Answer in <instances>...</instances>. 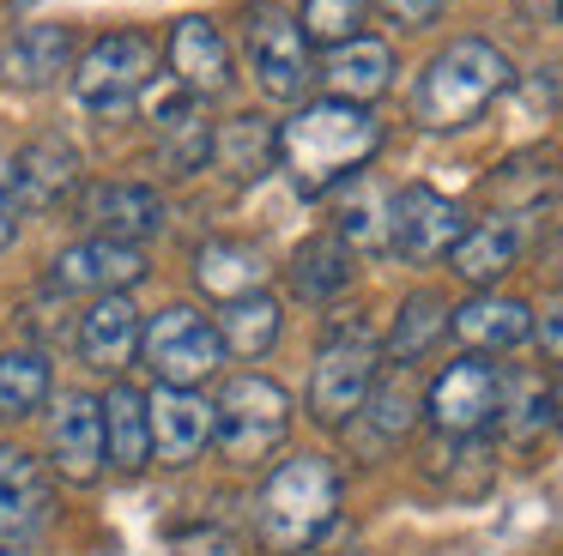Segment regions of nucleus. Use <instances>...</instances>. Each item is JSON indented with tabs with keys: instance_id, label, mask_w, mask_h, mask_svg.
Segmentation results:
<instances>
[{
	"instance_id": "f257e3e1",
	"label": "nucleus",
	"mask_w": 563,
	"mask_h": 556,
	"mask_svg": "<svg viewBox=\"0 0 563 556\" xmlns=\"http://www.w3.org/2000/svg\"><path fill=\"white\" fill-rule=\"evenodd\" d=\"M382 145V121L364 103H340L321 97L303 103L279 133H273V157L285 164V176L303 193H328L333 181H345L352 169H364Z\"/></svg>"
},
{
	"instance_id": "f03ea898",
	"label": "nucleus",
	"mask_w": 563,
	"mask_h": 556,
	"mask_svg": "<svg viewBox=\"0 0 563 556\" xmlns=\"http://www.w3.org/2000/svg\"><path fill=\"white\" fill-rule=\"evenodd\" d=\"M333 514H340V471L321 454H297L261 490V544L273 556H297L333 526Z\"/></svg>"
},
{
	"instance_id": "7ed1b4c3",
	"label": "nucleus",
	"mask_w": 563,
	"mask_h": 556,
	"mask_svg": "<svg viewBox=\"0 0 563 556\" xmlns=\"http://www.w3.org/2000/svg\"><path fill=\"white\" fill-rule=\"evenodd\" d=\"M503 85H509V60H503V48L478 43V36H461V43H449L424 73H418L412 115H418V127H437V133L466 127V121H473Z\"/></svg>"
},
{
	"instance_id": "20e7f679",
	"label": "nucleus",
	"mask_w": 563,
	"mask_h": 556,
	"mask_svg": "<svg viewBox=\"0 0 563 556\" xmlns=\"http://www.w3.org/2000/svg\"><path fill=\"white\" fill-rule=\"evenodd\" d=\"M291 430V399L267 375H236L212 405V442L231 466H261Z\"/></svg>"
},
{
	"instance_id": "39448f33",
	"label": "nucleus",
	"mask_w": 563,
	"mask_h": 556,
	"mask_svg": "<svg viewBox=\"0 0 563 556\" xmlns=\"http://www.w3.org/2000/svg\"><path fill=\"white\" fill-rule=\"evenodd\" d=\"M152 85V43L140 31H110L79 55L74 91L91 115H122L128 103H140Z\"/></svg>"
},
{
	"instance_id": "423d86ee",
	"label": "nucleus",
	"mask_w": 563,
	"mask_h": 556,
	"mask_svg": "<svg viewBox=\"0 0 563 556\" xmlns=\"http://www.w3.org/2000/svg\"><path fill=\"white\" fill-rule=\"evenodd\" d=\"M243 48L267 97H303L309 85V43L279 0H249L243 7Z\"/></svg>"
},
{
	"instance_id": "0eeeda50",
	"label": "nucleus",
	"mask_w": 563,
	"mask_h": 556,
	"mask_svg": "<svg viewBox=\"0 0 563 556\" xmlns=\"http://www.w3.org/2000/svg\"><path fill=\"white\" fill-rule=\"evenodd\" d=\"M224 363V338L200 309H164L146 326V369L164 387H200L207 375H219Z\"/></svg>"
},
{
	"instance_id": "6e6552de",
	"label": "nucleus",
	"mask_w": 563,
	"mask_h": 556,
	"mask_svg": "<svg viewBox=\"0 0 563 556\" xmlns=\"http://www.w3.org/2000/svg\"><path fill=\"white\" fill-rule=\"evenodd\" d=\"M369 387H376V345L369 333H340L321 345L316 375H309V411L321 423H345L352 411H364Z\"/></svg>"
},
{
	"instance_id": "1a4fd4ad",
	"label": "nucleus",
	"mask_w": 563,
	"mask_h": 556,
	"mask_svg": "<svg viewBox=\"0 0 563 556\" xmlns=\"http://www.w3.org/2000/svg\"><path fill=\"white\" fill-rule=\"evenodd\" d=\"M497 405H503V369L485 357L449 363V369L430 381V399H424L430 423H437L442 435H478L497 418Z\"/></svg>"
},
{
	"instance_id": "9d476101",
	"label": "nucleus",
	"mask_w": 563,
	"mask_h": 556,
	"mask_svg": "<svg viewBox=\"0 0 563 556\" xmlns=\"http://www.w3.org/2000/svg\"><path fill=\"white\" fill-rule=\"evenodd\" d=\"M461 230H466L461 205H454L449 193L424 188V181L400 188L388 205V242L406 260H437V254H449L454 242H461Z\"/></svg>"
},
{
	"instance_id": "9b49d317",
	"label": "nucleus",
	"mask_w": 563,
	"mask_h": 556,
	"mask_svg": "<svg viewBox=\"0 0 563 556\" xmlns=\"http://www.w3.org/2000/svg\"><path fill=\"white\" fill-rule=\"evenodd\" d=\"M79 212H86L91 236L128 242V248H140L146 236L164 230V200L146 188V181H98V188L79 200Z\"/></svg>"
},
{
	"instance_id": "f8f14e48",
	"label": "nucleus",
	"mask_w": 563,
	"mask_h": 556,
	"mask_svg": "<svg viewBox=\"0 0 563 556\" xmlns=\"http://www.w3.org/2000/svg\"><path fill=\"white\" fill-rule=\"evenodd\" d=\"M146 278V254L128 248V242H110V236H86L74 248H62L55 260V285L62 290H91V297H115L122 285Z\"/></svg>"
},
{
	"instance_id": "ddd939ff",
	"label": "nucleus",
	"mask_w": 563,
	"mask_h": 556,
	"mask_svg": "<svg viewBox=\"0 0 563 556\" xmlns=\"http://www.w3.org/2000/svg\"><path fill=\"white\" fill-rule=\"evenodd\" d=\"M49 447H55L62 478H74V483L98 478V466H103V399L67 393L49 418Z\"/></svg>"
},
{
	"instance_id": "4468645a",
	"label": "nucleus",
	"mask_w": 563,
	"mask_h": 556,
	"mask_svg": "<svg viewBox=\"0 0 563 556\" xmlns=\"http://www.w3.org/2000/svg\"><path fill=\"white\" fill-rule=\"evenodd\" d=\"M74 67V31L67 24H25L0 43V79L19 91H43Z\"/></svg>"
},
{
	"instance_id": "2eb2a0df",
	"label": "nucleus",
	"mask_w": 563,
	"mask_h": 556,
	"mask_svg": "<svg viewBox=\"0 0 563 556\" xmlns=\"http://www.w3.org/2000/svg\"><path fill=\"white\" fill-rule=\"evenodd\" d=\"M170 73L188 97H219L231 85V48L212 19H176L170 24Z\"/></svg>"
},
{
	"instance_id": "dca6fc26",
	"label": "nucleus",
	"mask_w": 563,
	"mask_h": 556,
	"mask_svg": "<svg viewBox=\"0 0 563 556\" xmlns=\"http://www.w3.org/2000/svg\"><path fill=\"white\" fill-rule=\"evenodd\" d=\"M146 405H152V447H158L170 466L200 459V447L212 442V405L207 399H200L195 387H158Z\"/></svg>"
},
{
	"instance_id": "f3484780",
	"label": "nucleus",
	"mask_w": 563,
	"mask_h": 556,
	"mask_svg": "<svg viewBox=\"0 0 563 556\" xmlns=\"http://www.w3.org/2000/svg\"><path fill=\"white\" fill-rule=\"evenodd\" d=\"M152 127H158V164L170 169V176H195V169L212 164V127L200 121V109L188 91L158 97V103H152Z\"/></svg>"
},
{
	"instance_id": "a211bd4d",
	"label": "nucleus",
	"mask_w": 563,
	"mask_h": 556,
	"mask_svg": "<svg viewBox=\"0 0 563 556\" xmlns=\"http://www.w3.org/2000/svg\"><path fill=\"white\" fill-rule=\"evenodd\" d=\"M140 345V309L115 290V297H91L86 321H79V357L91 363V369L115 375L128 357H134Z\"/></svg>"
},
{
	"instance_id": "6ab92c4d",
	"label": "nucleus",
	"mask_w": 563,
	"mask_h": 556,
	"mask_svg": "<svg viewBox=\"0 0 563 556\" xmlns=\"http://www.w3.org/2000/svg\"><path fill=\"white\" fill-rule=\"evenodd\" d=\"M13 181H19V200L25 205H62L67 193L79 188V152L62 140V133H43V140H31L25 145V157H19V169H13Z\"/></svg>"
},
{
	"instance_id": "aec40b11",
	"label": "nucleus",
	"mask_w": 563,
	"mask_h": 556,
	"mask_svg": "<svg viewBox=\"0 0 563 556\" xmlns=\"http://www.w3.org/2000/svg\"><path fill=\"white\" fill-rule=\"evenodd\" d=\"M321 79H328V91L340 97V103H369V97H382L394 79V48L376 43V36H352V43L328 48Z\"/></svg>"
},
{
	"instance_id": "412c9836",
	"label": "nucleus",
	"mask_w": 563,
	"mask_h": 556,
	"mask_svg": "<svg viewBox=\"0 0 563 556\" xmlns=\"http://www.w3.org/2000/svg\"><path fill=\"white\" fill-rule=\"evenodd\" d=\"M454 273L466 278V285H497L503 273L515 266V254H521V224L515 218H485V224L461 230V242H454Z\"/></svg>"
},
{
	"instance_id": "4be33fe9",
	"label": "nucleus",
	"mask_w": 563,
	"mask_h": 556,
	"mask_svg": "<svg viewBox=\"0 0 563 556\" xmlns=\"http://www.w3.org/2000/svg\"><path fill=\"white\" fill-rule=\"evenodd\" d=\"M449 326L473 351H509L533 333V309L515 297H473L466 309H449Z\"/></svg>"
},
{
	"instance_id": "5701e85b",
	"label": "nucleus",
	"mask_w": 563,
	"mask_h": 556,
	"mask_svg": "<svg viewBox=\"0 0 563 556\" xmlns=\"http://www.w3.org/2000/svg\"><path fill=\"white\" fill-rule=\"evenodd\" d=\"M103 454L115 459L122 471H140L152 454V405L140 399V387L115 381L103 393Z\"/></svg>"
},
{
	"instance_id": "b1692460",
	"label": "nucleus",
	"mask_w": 563,
	"mask_h": 556,
	"mask_svg": "<svg viewBox=\"0 0 563 556\" xmlns=\"http://www.w3.org/2000/svg\"><path fill=\"white\" fill-rule=\"evenodd\" d=\"M558 188H563L558 157H551V152H527V157H509V164H503L497 176L485 181V200L503 205V218H515V212H533V205H545Z\"/></svg>"
},
{
	"instance_id": "393cba45",
	"label": "nucleus",
	"mask_w": 563,
	"mask_h": 556,
	"mask_svg": "<svg viewBox=\"0 0 563 556\" xmlns=\"http://www.w3.org/2000/svg\"><path fill=\"white\" fill-rule=\"evenodd\" d=\"M195 278H200V290L236 302V297H255L261 290L267 260H261V248H249V242H207L200 260H195Z\"/></svg>"
},
{
	"instance_id": "a878e982",
	"label": "nucleus",
	"mask_w": 563,
	"mask_h": 556,
	"mask_svg": "<svg viewBox=\"0 0 563 556\" xmlns=\"http://www.w3.org/2000/svg\"><path fill=\"white\" fill-rule=\"evenodd\" d=\"M352 285V242L340 236H309L303 248L291 254V290L309 302H328Z\"/></svg>"
},
{
	"instance_id": "bb28decb",
	"label": "nucleus",
	"mask_w": 563,
	"mask_h": 556,
	"mask_svg": "<svg viewBox=\"0 0 563 556\" xmlns=\"http://www.w3.org/2000/svg\"><path fill=\"white\" fill-rule=\"evenodd\" d=\"M442 333H449V309H442V297L418 290V297L400 302V321H394V333H388V357L412 363V357H424Z\"/></svg>"
},
{
	"instance_id": "cd10ccee",
	"label": "nucleus",
	"mask_w": 563,
	"mask_h": 556,
	"mask_svg": "<svg viewBox=\"0 0 563 556\" xmlns=\"http://www.w3.org/2000/svg\"><path fill=\"white\" fill-rule=\"evenodd\" d=\"M219 338L236 351V357H261V351L279 338V302L273 297H236V302H224V326H219Z\"/></svg>"
},
{
	"instance_id": "c85d7f7f",
	"label": "nucleus",
	"mask_w": 563,
	"mask_h": 556,
	"mask_svg": "<svg viewBox=\"0 0 563 556\" xmlns=\"http://www.w3.org/2000/svg\"><path fill=\"white\" fill-rule=\"evenodd\" d=\"M49 399V357L37 351H7L0 357V418H25Z\"/></svg>"
},
{
	"instance_id": "c756f323",
	"label": "nucleus",
	"mask_w": 563,
	"mask_h": 556,
	"mask_svg": "<svg viewBox=\"0 0 563 556\" xmlns=\"http://www.w3.org/2000/svg\"><path fill=\"white\" fill-rule=\"evenodd\" d=\"M273 133H279V127H267L261 115H236L224 133H212V157H219L236 181H249V176H261V164H267Z\"/></svg>"
},
{
	"instance_id": "7c9ffc66",
	"label": "nucleus",
	"mask_w": 563,
	"mask_h": 556,
	"mask_svg": "<svg viewBox=\"0 0 563 556\" xmlns=\"http://www.w3.org/2000/svg\"><path fill=\"white\" fill-rule=\"evenodd\" d=\"M340 242H364V248L388 242V205H382V193L369 181H357L340 200Z\"/></svg>"
},
{
	"instance_id": "2f4dec72",
	"label": "nucleus",
	"mask_w": 563,
	"mask_h": 556,
	"mask_svg": "<svg viewBox=\"0 0 563 556\" xmlns=\"http://www.w3.org/2000/svg\"><path fill=\"white\" fill-rule=\"evenodd\" d=\"M297 31H303V43H352L357 36V0H303V12H297Z\"/></svg>"
},
{
	"instance_id": "473e14b6",
	"label": "nucleus",
	"mask_w": 563,
	"mask_h": 556,
	"mask_svg": "<svg viewBox=\"0 0 563 556\" xmlns=\"http://www.w3.org/2000/svg\"><path fill=\"white\" fill-rule=\"evenodd\" d=\"M497 418L509 423V435H515V442H533V435L551 423V411H545V393H539V381H527V375L503 381V405H497Z\"/></svg>"
},
{
	"instance_id": "72a5a7b5",
	"label": "nucleus",
	"mask_w": 563,
	"mask_h": 556,
	"mask_svg": "<svg viewBox=\"0 0 563 556\" xmlns=\"http://www.w3.org/2000/svg\"><path fill=\"white\" fill-rule=\"evenodd\" d=\"M0 496H19V502H43V508H49L43 466L25 454V447H0Z\"/></svg>"
},
{
	"instance_id": "f704fd0d",
	"label": "nucleus",
	"mask_w": 563,
	"mask_h": 556,
	"mask_svg": "<svg viewBox=\"0 0 563 556\" xmlns=\"http://www.w3.org/2000/svg\"><path fill=\"white\" fill-rule=\"evenodd\" d=\"M369 418H376L382 435H406V430H412V387H406V375H388V381L376 387Z\"/></svg>"
},
{
	"instance_id": "c9c22d12",
	"label": "nucleus",
	"mask_w": 563,
	"mask_h": 556,
	"mask_svg": "<svg viewBox=\"0 0 563 556\" xmlns=\"http://www.w3.org/2000/svg\"><path fill=\"white\" fill-rule=\"evenodd\" d=\"M49 514L43 502H19V496H0V538H25L37 520Z\"/></svg>"
},
{
	"instance_id": "e433bc0d",
	"label": "nucleus",
	"mask_w": 563,
	"mask_h": 556,
	"mask_svg": "<svg viewBox=\"0 0 563 556\" xmlns=\"http://www.w3.org/2000/svg\"><path fill=\"white\" fill-rule=\"evenodd\" d=\"M19 236V181H13V164L0 152V248Z\"/></svg>"
},
{
	"instance_id": "4c0bfd02",
	"label": "nucleus",
	"mask_w": 563,
	"mask_h": 556,
	"mask_svg": "<svg viewBox=\"0 0 563 556\" xmlns=\"http://www.w3.org/2000/svg\"><path fill=\"white\" fill-rule=\"evenodd\" d=\"M376 7L388 12L394 24H406V31H424V24L442 12V0H376Z\"/></svg>"
},
{
	"instance_id": "58836bf2",
	"label": "nucleus",
	"mask_w": 563,
	"mask_h": 556,
	"mask_svg": "<svg viewBox=\"0 0 563 556\" xmlns=\"http://www.w3.org/2000/svg\"><path fill=\"white\" fill-rule=\"evenodd\" d=\"M533 333H539V351L563 363V302H558V309H545V314H539V321H533Z\"/></svg>"
},
{
	"instance_id": "ea45409f",
	"label": "nucleus",
	"mask_w": 563,
	"mask_h": 556,
	"mask_svg": "<svg viewBox=\"0 0 563 556\" xmlns=\"http://www.w3.org/2000/svg\"><path fill=\"white\" fill-rule=\"evenodd\" d=\"M545 260H551V273H558V278H563V236H558V242H551V254H545Z\"/></svg>"
},
{
	"instance_id": "a19ab883",
	"label": "nucleus",
	"mask_w": 563,
	"mask_h": 556,
	"mask_svg": "<svg viewBox=\"0 0 563 556\" xmlns=\"http://www.w3.org/2000/svg\"><path fill=\"white\" fill-rule=\"evenodd\" d=\"M551 418L563 423V375H558V387H551Z\"/></svg>"
},
{
	"instance_id": "79ce46f5",
	"label": "nucleus",
	"mask_w": 563,
	"mask_h": 556,
	"mask_svg": "<svg viewBox=\"0 0 563 556\" xmlns=\"http://www.w3.org/2000/svg\"><path fill=\"white\" fill-rule=\"evenodd\" d=\"M558 12H563V0H558Z\"/></svg>"
}]
</instances>
